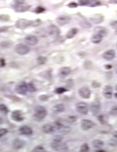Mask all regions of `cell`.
Listing matches in <instances>:
<instances>
[{"instance_id": "cell-1", "label": "cell", "mask_w": 117, "mask_h": 152, "mask_svg": "<svg viewBox=\"0 0 117 152\" xmlns=\"http://www.w3.org/2000/svg\"><path fill=\"white\" fill-rule=\"evenodd\" d=\"M55 127L59 132L62 134H67L70 130V127L69 126L70 123L67 119L60 118L57 119L55 122Z\"/></svg>"}, {"instance_id": "cell-2", "label": "cell", "mask_w": 117, "mask_h": 152, "mask_svg": "<svg viewBox=\"0 0 117 152\" xmlns=\"http://www.w3.org/2000/svg\"><path fill=\"white\" fill-rule=\"evenodd\" d=\"M48 112L46 109L42 106H37L35 108V114L34 116L39 120L44 119L47 115Z\"/></svg>"}, {"instance_id": "cell-3", "label": "cell", "mask_w": 117, "mask_h": 152, "mask_svg": "<svg viewBox=\"0 0 117 152\" xmlns=\"http://www.w3.org/2000/svg\"><path fill=\"white\" fill-rule=\"evenodd\" d=\"M33 21H30V20L21 18L18 19L15 23V27L19 29H25L26 28L32 26Z\"/></svg>"}, {"instance_id": "cell-4", "label": "cell", "mask_w": 117, "mask_h": 152, "mask_svg": "<svg viewBox=\"0 0 117 152\" xmlns=\"http://www.w3.org/2000/svg\"><path fill=\"white\" fill-rule=\"evenodd\" d=\"M50 145L52 148L53 149L55 150L56 151H61V150L66 151L68 149V147L66 143H62L61 141L53 140Z\"/></svg>"}, {"instance_id": "cell-5", "label": "cell", "mask_w": 117, "mask_h": 152, "mask_svg": "<svg viewBox=\"0 0 117 152\" xmlns=\"http://www.w3.org/2000/svg\"><path fill=\"white\" fill-rule=\"evenodd\" d=\"M15 51L20 55H25L29 53L30 49L28 46L23 44H19L15 46Z\"/></svg>"}, {"instance_id": "cell-6", "label": "cell", "mask_w": 117, "mask_h": 152, "mask_svg": "<svg viewBox=\"0 0 117 152\" xmlns=\"http://www.w3.org/2000/svg\"><path fill=\"white\" fill-rule=\"evenodd\" d=\"M76 110L80 114L86 115L88 114L89 108L87 105L84 102H79L76 105Z\"/></svg>"}, {"instance_id": "cell-7", "label": "cell", "mask_w": 117, "mask_h": 152, "mask_svg": "<svg viewBox=\"0 0 117 152\" xmlns=\"http://www.w3.org/2000/svg\"><path fill=\"white\" fill-rule=\"evenodd\" d=\"M95 123L93 121L89 119H83L81 121V128L84 131H87L93 128Z\"/></svg>"}, {"instance_id": "cell-8", "label": "cell", "mask_w": 117, "mask_h": 152, "mask_svg": "<svg viewBox=\"0 0 117 152\" xmlns=\"http://www.w3.org/2000/svg\"><path fill=\"white\" fill-rule=\"evenodd\" d=\"M15 92L19 94L24 95L26 94L28 89H27V84L25 82H22L18 85H17L15 88Z\"/></svg>"}, {"instance_id": "cell-9", "label": "cell", "mask_w": 117, "mask_h": 152, "mask_svg": "<svg viewBox=\"0 0 117 152\" xmlns=\"http://www.w3.org/2000/svg\"><path fill=\"white\" fill-rule=\"evenodd\" d=\"M79 95L81 98L87 99L91 96V91L89 88L84 86L79 90Z\"/></svg>"}, {"instance_id": "cell-10", "label": "cell", "mask_w": 117, "mask_h": 152, "mask_svg": "<svg viewBox=\"0 0 117 152\" xmlns=\"http://www.w3.org/2000/svg\"><path fill=\"white\" fill-rule=\"evenodd\" d=\"M71 17L67 15H60L56 18V23L60 26L68 24L71 21Z\"/></svg>"}, {"instance_id": "cell-11", "label": "cell", "mask_w": 117, "mask_h": 152, "mask_svg": "<svg viewBox=\"0 0 117 152\" xmlns=\"http://www.w3.org/2000/svg\"><path fill=\"white\" fill-rule=\"evenodd\" d=\"M60 33V31L59 28L55 25H50L48 28V34L50 37H57L59 35Z\"/></svg>"}, {"instance_id": "cell-12", "label": "cell", "mask_w": 117, "mask_h": 152, "mask_svg": "<svg viewBox=\"0 0 117 152\" xmlns=\"http://www.w3.org/2000/svg\"><path fill=\"white\" fill-rule=\"evenodd\" d=\"M30 8V6L24 3V4H15L14 5V8L15 11L18 13H23L28 11Z\"/></svg>"}, {"instance_id": "cell-13", "label": "cell", "mask_w": 117, "mask_h": 152, "mask_svg": "<svg viewBox=\"0 0 117 152\" xmlns=\"http://www.w3.org/2000/svg\"><path fill=\"white\" fill-rule=\"evenodd\" d=\"M11 118L17 122H20L24 120V117L22 115V112L20 110H15L11 114Z\"/></svg>"}, {"instance_id": "cell-14", "label": "cell", "mask_w": 117, "mask_h": 152, "mask_svg": "<svg viewBox=\"0 0 117 152\" xmlns=\"http://www.w3.org/2000/svg\"><path fill=\"white\" fill-rule=\"evenodd\" d=\"M102 58L108 61H110V60H113L115 57V52L114 50L110 49L108 50H106L104 52L102 55Z\"/></svg>"}, {"instance_id": "cell-15", "label": "cell", "mask_w": 117, "mask_h": 152, "mask_svg": "<svg viewBox=\"0 0 117 152\" xmlns=\"http://www.w3.org/2000/svg\"><path fill=\"white\" fill-rule=\"evenodd\" d=\"M25 42L29 45L34 46L38 43V39L34 35H29L25 38Z\"/></svg>"}, {"instance_id": "cell-16", "label": "cell", "mask_w": 117, "mask_h": 152, "mask_svg": "<svg viewBox=\"0 0 117 152\" xmlns=\"http://www.w3.org/2000/svg\"><path fill=\"white\" fill-rule=\"evenodd\" d=\"M19 131L20 135H25V136H30L33 133V130L28 126L24 125L21 126L19 129Z\"/></svg>"}, {"instance_id": "cell-17", "label": "cell", "mask_w": 117, "mask_h": 152, "mask_svg": "<svg viewBox=\"0 0 117 152\" xmlns=\"http://www.w3.org/2000/svg\"><path fill=\"white\" fill-rule=\"evenodd\" d=\"M112 88L110 85L105 86L103 89V95L107 99H111L112 98Z\"/></svg>"}, {"instance_id": "cell-18", "label": "cell", "mask_w": 117, "mask_h": 152, "mask_svg": "<svg viewBox=\"0 0 117 152\" xmlns=\"http://www.w3.org/2000/svg\"><path fill=\"white\" fill-rule=\"evenodd\" d=\"M25 145H26L25 141L20 139H15L13 143V146L16 150L22 149L25 146Z\"/></svg>"}, {"instance_id": "cell-19", "label": "cell", "mask_w": 117, "mask_h": 152, "mask_svg": "<svg viewBox=\"0 0 117 152\" xmlns=\"http://www.w3.org/2000/svg\"><path fill=\"white\" fill-rule=\"evenodd\" d=\"M54 130L55 127L50 124L47 123L42 126V131H43L45 133L50 134L54 132Z\"/></svg>"}, {"instance_id": "cell-20", "label": "cell", "mask_w": 117, "mask_h": 152, "mask_svg": "<svg viewBox=\"0 0 117 152\" xmlns=\"http://www.w3.org/2000/svg\"><path fill=\"white\" fill-rule=\"evenodd\" d=\"M71 72V69L69 67H62L59 69V75L61 76L65 77L69 75Z\"/></svg>"}, {"instance_id": "cell-21", "label": "cell", "mask_w": 117, "mask_h": 152, "mask_svg": "<svg viewBox=\"0 0 117 152\" xmlns=\"http://www.w3.org/2000/svg\"><path fill=\"white\" fill-rule=\"evenodd\" d=\"M100 110V105L98 104H93L90 106V111L93 116H96Z\"/></svg>"}, {"instance_id": "cell-22", "label": "cell", "mask_w": 117, "mask_h": 152, "mask_svg": "<svg viewBox=\"0 0 117 152\" xmlns=\"http://www.w3.org/2000/svg\"><path fill=\"white\" fill-rule=\"evenodd\" d=\"M65 110V106L63 104H58L52 108L53 112L55 114H60L63 112Z\"/></svg>"}, {"instance_id": "cell-23", "label": "cell", "mask_w": 117, "mask_h": 152, "mask_svg": "<svg viewBox=\"0 0 117 152\" xmlns=\"http://www.w3.org/2000/svg\"><path fill=\"white\" fill-rule=\"evenodd\" d=\"M103 37L100 34L95 33L91 38V41L93 44H99L102 40Z\"/></svg>"}, {"instance_id": "cell-24", "label": "cell", "mask_w": 117, "mask_h": 152, "mask_svg": "<svg viewBox=\"0 0 117 152\" xmlns=\"http://www.w3.org/2000/svg\"><path fill=\"white\" fill-rule=\"evenodd\" d=\"M78 29L76 28H71L70 30L67 32V33L66 34V37L67 39H71L73 38L74 36H75L77 33H78Z\"/></svg>"}, {"instance_id": "cell-25", "label": "cell", "mask_w": 117, "mask_h": 152, "mask_svg": "<svg viewBox=\"0 0 117 152\" xmlns=\"http://www.w3.org/2000/svg\"><path fill=\"white\" fill-rule=\"evenodd\" d=\"M104 143L101 140L95 139L92 141V145L94 147L97 149H100L104 146Z\"/></svg>"}, {"instance_id": "cell-26", "label": "cell", "mask_w": 117, "mask_h": 152, "mask_svg": "<svg viewBox=\"0 0 117 152\" xmlns=\"http://www.w3.org/2000/svg\"><path fill=\"white\" fill-rule=\"evenodd\" d=\"M95 33L100 34L103 37H105L106 35H107V30H106V29L105 28H103V27H97V28H95Z\"/></svg>"}, {"instance_id": "cell-27", "label": "cell", "mask_w": 117, "mask_h": 152, "mask_svg": "<svg viewBox=\"0 0 117 152\" xmlns=\"http://www.w3.org/2000/svg\"><path fill=\"white\" fill-rule=\"evenodd\" d=\"M91 21H93V23H94L95 24H98V23H100L102 21L103 19H102V16L97 15H95V17L92 18L91 19Z\"/></svg>"}, {"instance_id": "cell-28", "label": "cell", "mask_w": 117, "mask_h": 152, "mask_svg": "<svg viewBox=\"0 0 117 152\" xmlns=\"http://www.w3.org/2000/svg\"><path fill=\"white\" fill-rule=\"evenodd\" d=\"M100 5H101V3L99 0H90L89 6L91 7H95L100 6Z\"/></svg>"}, {"instance_id": "cell-29", "label": "cell", "mask_w": 117, "mask_h": 152, "mask_svg": "<svg viewBox=\"0 0 117 152\" xmlns=\"http://www.w3.org/2000/svg\"><path fill=\"white\" fill-rule=\"evenodd\" d=\"M27 89L30 92H34L36 90V88L32 83L27 84Z\"/></svg>"}, {"instance_id": "cell-30", "label": "cell", "mask_w": 117, "mask_h": 152, "mask_svg": "<svg viewBox=\"0 0 117 152\" xmlns=\"http://www.w3.org/2000/svg\"><path fill=\"white\" fill-rule=\"evenodd\" d=\"M37 60L39 65H43L46 62L47 58L45 56H40L38 58Z\"/></svg>"}, {"instance_id": "cell-31", "label": "cell", "mask_w": 117, "mask_h": 152, "mask_svg": "<svg viewBox=\"0 0 117 152\" xmlns=\"http://www.w3.org/2000/svg\"><path fill=\"white\" fill-rule=\"evenodd\" d=\"M89 150H90V147L88 144L87 143H84L83 145H81L80 149V152H88L89 151Z\"/></svg>"}, {"instance_id": "cell-32", "label": "cell", "mask_w": 117, "mask_h": 152, "mask_svg": "<svg viewBox=\"0 0 117 152\" xmlns=\"http://www.w3.org/2000/svg\"><path fill=\"white\" fill-rule=\"evenodd\" d=\"M67 89H66V88H62V87H60V88H58L55 89V92L57 94H62L63 93H65L66 92H67Z\"/></svg>"}, {"instance_id": "cell-33", "label": "cell", "mask_w": 117, "mask_h": 152, "mask_svg": "<svg viewBox=\"0 0 117 152\" xmlns=\"http://www.w3.org/2000/svg\"><path fill=\"white\" fill-rule=\"evenodd\" d=\"M33 152H45L46 149L41 146H36L33 150Z\"/></svg>"}, {"instance_id": "cell-34", "label": "cell", "mask_w": 117, "mask_h": 152, "mask_svg": "<svg viewBox=\"0 0 117 152\" xmlns=\"http://www.w3.org/2000/svg\"><path fill=\"white\" fill-rule=\"evenodd\" d=\"M0 112L6 114L9 112V110L4 104H0Z\"/></svg>"}, {"instance_id": "cell-35", "label": "cell", "mask_w": 117, "mask_h": 152, "mask_svg": "<svg viewBox=\"0 0 117 152\" xmlns=\"http://www.w3.org/2000/svg\"><path fill=\"white\" fill-rule=\"evenodd\" d=\"M77 117L74 116H68L67 120L69 121V123L70 124H72L73 123H75L77 121Z\"/></svg>"}, {"instance_id": "cell-36", "label": "cell", "mask_w": 117, "mask_h": 152, "mask_svg": "<svg viewBox=\"0 0 117 152\" xmlns=\"http://www.w3.org/2000/svg\"><path fill=\"white\" fill-rule=\"evenodd\" d=\"M9 20V17L7 15H0V21H3V22H7Z\"/></svg>"}, {"instance_id": "cell-37", "label": "cell", "mask_w": 117, "mask_h": 152, "mask_svg": "<svg viewBox=\"0 0 117 152\" xmlns=\"http://www.w3.org/2000/svg\"><path fill=\"white\" fill-rule=\"evenodd\" d=\"M90 0H79V4L81 6H89Z\"/></svg>"}, {"instance_id": "cell-38", "label": "cell", "mask_w": 117, "mask_h": 152, "mask_svg": "<svg viewBox=\"0 0 117 152\" xmlns=\"http://www.w3.org/2000/svg\"><path fill=\"white\" fill-rule=\"evenodd\" d=\"M45 11V9L44 8H43L42 7H38L36 8H35V12L36 14H40L44 12Z\"/></svg>"}, {"instance_id": "cell-39", "label": "cell", "mask_w": 117, "mask_h": 152, "mask_svg": "<svg viewBox=\"0 0 117 152\" xmlns=\"http://www.w3.org/2000/svg\"><path fill=\"white\" fill-rule=\"evenodd\" d=\"M110 114L111 116H117V107H115L112 108L110 112Z\"/></svg>"}, {"instance_id": "cell-40", "label": "cell", "mask_w": 117, "mask_h": 152, "mask_svg": "<svg viewBox=\"0 0 117 152\" xmlns=\"http://www.w3.org/2000/svg\"><path fill=\"white\" fill-rule=\"evenodd\" d=\"M91 86L94 88H97L101 86V84L95 80H93L91 83Z\"/></svg>"}, {"instance_id": "cell-41", "label": "cell", "mask_w": 117, "mask_h": 152, "mask_svg": "<svg viewBox=\"0 0 117 152\" xmlns=\"http://www.w3.org/2000/svg\"><path fill=\"white\" fill-rule=\"evenodd\" d=\"M8 133V130L6 129H0V137L5 135Z\"/></svg>"}, {"instance_id": "cell-42", "label": "cell", "mask_w": 117, "mask_h": 152, "mask_svg": "<svg viewBox=\"0 0 117 152\" xmlns=\"http://www.w3.org/2000/svg\"><path fill=\"white\" fill-rule=\"evenodd\" d=\"M98 119L101 124H105L106 122V121L105 120V117L104 115H100V116H98Z\"/></svg>"}, {"instance_id": "cell-43", "label": "cell", "mask_w": 117, "mask_h": 152, "mask_svg": "<svg viewBox=\"0 0 117 152\" xmlns=\"http://www.w3.org/2000/svg\"><path fill=\"white\" fill-rule=\"evenodd\" d=\"M10 45L11 44H9V42H6V41L1 42V43H0V45L1 46L2 48H8L10 46Z\"/></svg>"}, {"instance_id": "cell-44", "label": "cell", "mask_w": 117, "mask_h": 152, "mask_svg": "<svg viewBox=\"0 0 117 152\" xmlns=\"http://www.w3.org/2000/svg\"><path fill=\"white\" fill-rule=\"evenodd\" d=\"M39 99L42 101H47L49 99V96L46 95H43L39 96Z\"/></svg>"}, {"instance_id": "cell-45", "label": "cell", "mask_w": 117, "mask_h": 152, "mask_svg": "<svg viewBox=\"0 0 117 152\" xmlns=\"http://www.w3.org/2000/svg\"><path fill=\"white\" fill-rule=\"evenodd\" d=\"M43 74H44V75H46L44 76L46 78H47V76H48V78H50L52 76L51 72H50L49 70H46V71L43 72Z\"/></svg>"}, {"instance_id": "cell-46", "label": "cell", "mask_w": 117, "mask_h": 152, "mask_svg": "<svg viewBox=\"0 0 117 152\" xmlns=\"http://www.w3.org/2000/svg\"><path fill=\"white\" fill-rule=\"evenodd\" d=\"M67 6H68L69 8H74L77 7L78 4H77V3H74V2H71V3H70V4H69Z\"/></svg>"}, {"instance_id": "cell-47", "label": "cell", "mask_w": 117, "mask_h": 152, "mask_svg": "<svg viewBox=\"0 0 117 152\" xmlns=\"http://www.w3.org/2000/svg\"><path fill=\"white\" fill-rule=\"evenodd\" d=\"M111 27L117 31V21H114L110 24Z\"/></svg>"}, {"instance_id": "cell-48", "label": "cell", "mask_w": 117, "mask_h": 152, "mask_svg": "<svg viewBox=\"0 0 117 152\" xmlns=\"http://www.w3.org/2000/svg\"><path fill=\"white\" fill-rule=\"evenodd\" d=\"M80 25L82 27H84V25H86V26H85V28H87L91 27V25L89 23H87V22H83V23L81 24Z\"/></svg>"}, {"instance_id": "cell-49", "label": "cell", "mask_w": 117, "mask_h": 152, "mask_svg": "<svg viewBox=\"0 0 117 152\" xmlns=\"http://www.w3.org/2000/svg\"><path fill=\"white\" fill-rule=\"evenodd\" d=\"M66 85L69 87H72L74 85V83H73V80L71 79H69V80H68L67 81V82H66Z\"/></svg>"}, {"instance_id": "cell-50", "label": "cell", "mask_w": 117, "mask_h": 152, "mask_svg": "<svg viewBox=\"0 0 117 152\" xmlns=\"http://www.w3.org/2000/svg\"><path fill=\"white\" fill-rule=\"evenodd\" d=\"M110 145L112 146H117V141L114 140H111L110 141Z\"/></svg>"}, {"instance_id": "cell-51", "label": "cell", "mask_w": 117, "mask_h": 152, "mask_svg": "<svg viewBox=\"0 0 117 152\" xmlns=\"http://www.w3.org/2000/svg\"><path fill=\"white\" fill-rule=\"evenodd\" d=\"M5 65V60L4 59H0V66L4 67Z\"/></svg>"}, {"instance_id": "cell-52", "label": "cell", "mask_w": 117, "mask_h": 152, "mask_svg": "<svg viewBox=\"0 0 117 152\" xmlns=\"http://www.w3.org/2000/svg\"><path fill=\"white\" fill-rule=\"evenodd\" d=\"M15 4H24L25 2V0H14Z\"/></svg>"}, {"instance_id": "cell-53", "label": "cell", "mask_w": 117, "mask_h": 152, "mask_svg": "<svg viewBox=\"0 0 117 152\" xmlns=\"http://www.w3.org/2000/svg\"><path fill=\"white\" fill-rule=\"evenodd\" d=\"M109 3L112 4H117V0H109Z\"/></svg>"}, {"instance_id": "cell-54", "label": "cell", "mask_w": 117, "mask_h": 152, "mask_svg": "<svg viewBox=\"0 0 117 152\" xmlns=\"http://www.w3.org/2000/svg\"><path fill=\"white\" fill-rule=\"evenodd\" d=\"M112 66L111 65H105V68L106 69H110L112 68Z\"/></svg>"}, {"instance_id": "cell-55", "label": "cell", "mask_w": 117, "mask_h": 152, "mask_svg": "<svg viewBox=\"0 0 117 152\" xmlns=\"http://www.w3.org/2000/svg\"><path fill=\"white\" fill-rule=\"evenodd\" d=\"M113 136L114 137H115L117 139V131H115L113 133Z\"/></svg>"}, {"instance_id": "cell-56", "label": "cell", "mask_w": 117, "mask_h": 152, "mask_svg": "<svg viewBox=\"0 0 117 152\" xmlns=\"http://www.w3.org/2000/svg\"><path fill=\"white\" fill-rule=\"evenodd\" d=\"M3 123V119L1 117H0V125L2 124Z\"/></svg>"}, {"instance_id": "cell-57", "label": "cell", "mask_w": 117, "mask_h": 152, "mask_svg": "<svg viewBox=\"0 0 117 152\" xmlns=\"http://www.w3.org/2000/svg\"><path fill=\"white\" fill-rule=\"evenodd\" d=\"M97 152H105V150H96Z\"/></svg>"}, {"instance_id": "cell-58", "label": "cell", "mask_w": 117, "mask_h": 152, "mask_svg": "<svg viewBox=\"0 0 117 152\" xmlns=\"http://www.w3.org/2000/svg\"><path fill=\"white\" fill-rule=\"evenodd\" d=\"M115 72H116V73L117 74V64H116V65L115 66Z\"/></svg>"}, {"instance_id": "cell-59", "label": "cell", "mask_w": 117, "mask_h": 152, "mask_svg": "<svg viewBox=\"0 0 117 152\" xmlns=\"http://www.w3.org/2000/svg\"><path fill=\"white\" fill-rule=\"evenodd\" d=\"M114 96H115V97L116 98H117V93H116V94H115V95H114Z\"/></svg>"}, {"instance_id": "cell-60", "label": "cell", "mask_w": 117, "mask_h": 152, "mask_svg": "<svg viewBox=\"0 0 117 152\" xmlns=\"http://www.w3.org/2000/svg\"><path fill=\"white\" fill-rule=\"evenodd\" d=\"M115 88H116V90H117V85H116V86H115Z\"/></svg>"}, {"instance_id": "cell-61", "label": "cell", "mask_w": 117, "mask_h": 152, "mask_svg": "<svg viewBox=\"0 0 117 152\" xmlns=\"http://www.w3.org/2000/svg\"><path fill=\"white\" fill-rule=\"evenodd\" d=\"M116 46H117V45H116Z\"/></svg>"}]
</instances>
